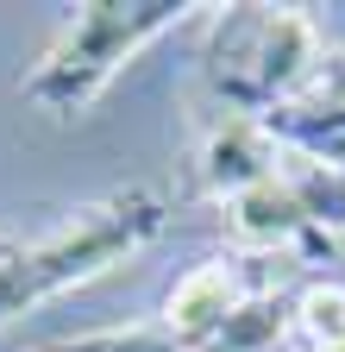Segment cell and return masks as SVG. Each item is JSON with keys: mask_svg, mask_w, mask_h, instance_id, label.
Wrapping results in <instances>:
<instances>
[{"mask_svg": "<svg viewBox=\"0 0 345 352\" xmlns=\"http://www.w3.org/2000/svg\"><path fill=\"white\" fill-rule=\"evenodd\" d=\"M169 227V201L163 189H119L107 201H95L88 214H75L63 233L38 239V245H13L0 258V321L32 315L38 302H51L75 283H95L101 271L126 264L132 252H145L157 233Z\"/></svg>", "mask_w": 345, "mask_h": 352, "instance_id": "cell-1", "label": "cell"}, {"mask_svg": "<svg viewBox=\"0 0 345 352\" xmlns=\"http://www.w3.org/2000/svg\"><path fill=\"white\" fill-rule=\"evenodd\" d=\"M320 32L301 7H226L207 32V82L226 113L264 120L320 76Z\"/></svg>", "mask_w": 345, "mask_h": 352, "instance_id": "cell-2", "label": "cell"}, {"mask_svg": "<svg viewBox=\"0 0 345 352\" xmlns=\"http://www.w3.org/2000/svg\"><path fill=\"white\" fill-rule=\"evenodd\" d=\"M182 13L195 7H182V0H88V7H75L63 38L45 51V63L25 76V101H38L45 113H82Z\"/></svg>", "mask_w": 345, "mask_h": 352, "instance_id": "cell-3", "label": "cell"}, {"mask_svg": "<svg viewBox=\"0 0 345 352\" xmlns=\"http://www.w3.org/2000/svg\"><path fill=\"white\" fill-rule=\"evenodd\" d=\"M276 170H283V145H276V132L264 120L220 113V126L201 139V183L220 201H239L251 189H264Z\"/></svg>", "mask_w": 345, "mask_h": 352, "instance_id": "cell-4", "label": "cell"}, {"mask_svg": "<svg viewBox=\"0 0 345 352\" xmlns=\"http://www.w3.org/2000/svg\"><path fill=\"white\" fill-rule=\"evenodd\" d=\"M257 289L245 283V271L239 264H195V271L169 289V302H163V327L176 333L189 352H207L213 340H220V327L239 315V308L251 302Z\"/></svg>", "mask_w": 345, "mask_h": 352, "instance_id": "cell-5", "label": "cell"}, {"mask_svg": "<svg viewBox=\"0 0 345 352\" xmlns=\"http://www.w3.org/2000/svg\"><path fill=\"white\" fill-rule=\"evenodd\" d=\"M25 352H189V346L157 321V327H107V333H82V340H45Z\"/></svg>", "mask_w": 345, "mask_h": 352, "instance_id": "cell-6", "label": "cell"}, {"mask_svg": "<svg viewBox=\"0 0 345 352\" xmlns=\"http://www.w3.org/2000/svg\"><path fill=\"white\" fill-rule=\"evenodd\" d=\"M301 101H314V107H339L345 113V57H333V63H320V76H314V88Z\"/></svg>", "mask_w": 345, "mask_h": 352, "instance_id": "cell-7", "label": "cell"}, {"mask_svg": "<svg viewBox=\"0 0 345 352\" xmlns=\"http://www.w3.org/2000/svg\"><path fill=\"white\" fill-rule=\"evenodd\" d=\"M13 245H19V239H7V233H0V258H7V252H13Z\"/></svg>", "mask_w": 345, "mask_h": 352, "instance_id": "cell-8", "label": "cell"}]
</instances>
